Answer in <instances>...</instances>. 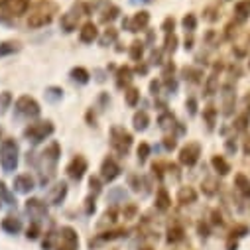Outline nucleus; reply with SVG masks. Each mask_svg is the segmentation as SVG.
Here are the masks:
<instances>
[{
	"mask_svg": "<svg viewBox=\"0 0 250 250\" xmlns=\"http://www.w3.org/2000/svg\"><path fill=\"white\" fill-rule=\"evenodd\" d=\"M59 160H61V146L57 140H51L45 146V150H42L34 160V166H36V171L40 177V185L45 187L55 179Z\"/></svg>",
	"mask_w": 250,
	"mask_h": 250,
	"instance_id": "1",
	"label": "nucleus"
},
{
	"mask_svg": "<svg viewBox=\"0 0 250 250\" xmlns=\"http://www.w3.org/2000/svg\"><path fill=\"white\" fill-rule=\"evenodd\" d=\"M57 14H59V6L53 0H38L36 4L30 6V10L26 14V26L30 30L45 28L55 20Z\"/></svg>",
	"mask_w": 250,
	"mask_h": 250,
	"instance_id": "2",
	"label": "nucleus"
},
{
	"mask_svg": "<svg viewBox=\"0 0 250 250\" xmlns=\"http://www.w3.org/2000/svg\"><path fill=\"white\" fill-rule=\"evenodd\" d=\"M43 250H79V234L73 227L49 230L42 242Z\"/></svg>",
	"mask_w": 250,
	"mask_h": 250,
	"instance_id": "3",
	"label": "nucleus"
},
{
	"mask_svg": "<svg viewBox=\"0 0 250 250\" xmlns=\"http://www.w3.org/2000/svg\"><path fill=\"white\" fill-rule=\"evenodd\" d=\"M91 14V4L87 2H75L71 8H67L59 18V28L63 30V34H73L77 28H81V20Z\"/></svg>",
	"mask_w": 250,
	"mask_h": 250,
	"instance_id": "4",
	"label": "nucleus"
},
{
	"mask_svg": "<svg viewBox=\"0 0 250 250\" xmlns=\"http://www.w3.org/2000/svg\"><path fill=\"white\" fill-rule=\"evenodd\" d=\"M108 142H110V150L118 158H126L128 152L132 150L134 138H132V134L126 128H124V126H118V124H114V126H110V130H108Z\"/></svg>",
	"mask_w": 250,
	"mask_h": 250,
	"instance_id": "5",
	"label": "nucleus"
},
{
	"mask_svg": "<svg viewBox=\"0 0 250 250\" xmlns=\"http://www.w3.org/2000/svg\"><path fill=\"white\" fill-rule=\"evenodd\" d=\"M20 164V146L14 138H4L0 142V167L4 173L12 175Z\"/></svg>",
	"mask_w": 250,
	"mask_h": 250,
	"instance_id": "6",
	"label": "nucleus"
},
{
	"mask_svg": "<svg viewBox=\"0 0 250 250\" xmlns=\"http://www.w3.org/2000/svg\"><path fill=\"white\" fill-rule=\"evenodd\" d=\"M55 132V126L51 120H32L28 126L24 128L22 136L26 142H30L32 146H40L43 144L51 134Z\"/></svg>",
	"mask_w": 250,
	"mask_h": 250,
	"instance_id": "7",
	"label": "nucleus"
},
{
	"mask_svg": "<svg viewBox=\"0 0 250 250\" xmlns=\"http://www.w3.org/2000/svg\"><path fill=\"white\" fill-rule=\"evenodd\" d=\"M14 112H16V116L26 118V120L32 122L42 114V106L32 95H20L14 103Z\"/></svg>",
	"mask_w": 250,
	"mask_h": 250,
	"instance_id": "8",
	"label": "nucleus"
},
{
	"mask_svg": "<svg viewBox=\"0 0 250 250\" xmlns=\"http://www.w3.org/2000/svg\"><path fill=\"white\" fill-rule=\"evenodd\" d=\"M30 0H0V16L8 20H18L28 14Z\"/></svg>",
	"mask_w": 250,
	"mask_h": 250,
	"instance_id": "9",
	"label": "nucleus"
},
{
	"mask_svg": "<svg viewBox=\"0 0 250 250\" xmlns=\"http://www.w3.org/2000/svg\"><path fill=\"white\" fill-rule=\"evenodd\" d=\"M201 158V144L199 142H187L185 146L179 148L177 154V162L183 167H193Z\"/></svg>",
	"mask_w": 250,
	"mask_h": 250,
	"instance_id": "10",
	"label": "nucleus"
},
{
	"mask_svg": "<svg viewBox=\"0 0 250 250\" xmlns=\"http://www.w3.org/2000/svg\"><path fill=\"white\" fill-rule=\"evenodd\" d=\"M148 24H150V12L148 10H138V12L132 14V18L122 22V28L132 32V34H138V32H144L148 28Z\"/></svg>",
	"mask_w": 250,
	"mask_h": 250,
	"instance_id": "11",
	"label": "nucleus"
},
{
	"mask_svg": "<svg viewBox=\"0 0 250 250\" xmlns=\"http://www.w3.org/2000/svg\"><path fill=\"white\" fill-rule=\"evenodd\" d=\"M65 171H67L69 179H73V181H81V179L85 177V173L89 171V162H87V158L81 156V154H77L75 158L69 160Z\"/></svg>",
	"mask_w": 250,
	"mask_h": 250,
	"instance_id": "12",
	"label": "nucleus"
},
{
	"mask_svg": "<svg viewBox=\"0 0 250 250\" xmlns=\"http://www.w3.org/2000/svg\"><path fill=\"white\" fill-rule=\"evenodd\" d=\"M101 179L104 181V183H112L114 179H118L120 177V173H122V167H120V164L112 158V156H106L104 160H103V164H101Z\"/></svg>",
	"mask_w": 250,
	"mask_h": 250,
	"instance_id": "13",
	"label": "nucleus"
},
{
	"mask_svg": "<svg viewBox=\"0 0 250 250\" xmlns=\"http://www.w3.org/2000/svg\"><path fill=\"white\" fill-rule=\"evenodd\" d=\"M26 213L30 215L32 223L42 225V223L47 219V205H45L42 199L32 197V199H28V201H26Z\"/></svg>",
	"mask_w": 250,
	"mask_h": 250,
	"instance_id": "14",
	"label": "nucleus"
},
{
	"mask_svg": "<svg viewBox=\"0 0 250 250\" xmlns=\"http://www.w3.org/2000/svg\"><path fill=\"white\" fill-rule=\"evenodd\" d=\"M12 189L20 195H28L36 189V179L30 175V173H18L14 177V183H12Z\"/></svg>",
	"mask_w": 250,
	"mask_h": 250,
	"instance_id": "15",
	"label": "nucleus"
},
{
	"mask_svg": "<svg viewBox=\"0 0 250 250\" xmlns=\"http://www.w3.org/2000/svg\"><path fill=\"white\" fill-rule=\"evenodd\" d=\"M221 91H223L221 93V97H223V114L225 116H230L232 110H234V103H236L234 87H232V83H225Z\"/></svg>",
	"mask_w": 250,
	"mask_h": 250,
	"instance_id": "16",
	"label": "nucleus"
},
{
	"mask_svg": "<svg viewBox=\"0 0 250 250\" xmlns=\"http://www.w3.org/2000/svg\"><path fill=\"white\" fill-rule=\"evenodd\" d=\"M65 197H67V183L65 181H59L53 187H49V193H47L49 205H61Z\"/></svg>",
	"mask_w": 250,
	"mask_h": 250,
	"instance_id": "17",
	"label": "nucleus"
},
{
	"mask_svg": "<svg viewBox=\"0 0 250 250\" xmlns=\"http://www.w3.org/2000/svg\"><path fill=\"white\" fill-rule=\"evenodd\" d=\"M99 28H97V24L95 22H85V24H81V28H79V42L81 43H93V42H97L99 40Z\"/></svg>",
	"mask_w": 250,
	"mask_h": 250,
	"instance_id": "18",
	"label": "nucleus"
},
{
	"mask_svg": "<svg viewBox=\"0 0 250 250\" xmlns=\"http://www.w3.org/2000/svg\"><path fill=\"white\" fill-rule=\"evenodd\" d=\"M250 20V0H238L234 4V16H232V22L236 26H242Z\"/></svg>",
	"mask_w": 250,
	"mask_h": 250,
	"instance_id": "19",
	"label": "nucleus"
},
{
	"mask_svg": "<svg viewBox=\"0 0 250 250\" xmlns=\"http://www.w3.org/2000/svg\"><path fill=\"white\" fill-rule=\"evenodd\" d=\"M234 189L242 199H250V177H246L244 173H236L234 175Z\"/></svg>",
	"mask_w": 250,
	"mask_h": 250,
	"instance_id": "20",
	"label": "nucleus"
},
{
	"mask_svg": "<svg viewBox=\"0 0 250 250\" xmlns=\"http://www.w3.org/2000/svg\"><path fill=\"white\" fill-rule=\"evenodd\" d=\"M0 229H2L4 232H8V234H20L22 229H24V225H22V221L18 217L8 215V217L2 219V223H0Z\"/></svg>",
	"mask_w": 250,
	"mask_h": 250,
	"instance_id": "21",
	"label": "nucleus"
},
{
	"mask_svg": "<svg viewBox=\"0 0 250 250\" xmlns=\"http://www.w3.org/2000/svg\"><path fill=\"white\" fill-rule=\"evenodd\" d=\"M177 203L179 205H191V203H195L197 201V191L193 189V187H179L177 189Z\"/></svg>",
	"mask_w": 250,
	"mask_h": 250,
	"instance_id": "22",
	"label": "nucleus"
},
{
	"mask_svg": "<svg viewBox=\"0 0 250 250\" xmlns=\"http://www.w3.org/2000/svg\"><path fill=\"white\" fill-rule=\"evenodd\" d=\"M150 126V114L146 110H136L132 116V128L136 132H146Z\"/></svg>",
	"mask_w": 250,
	"mask_h": 250,
	"instance_id": "23",
	"label": "nucleus"
},
{
	"mask_svg": "<svg viewBox=\"0 0 250 250\" xmlns=\"http://www.w3.org/2000/svg\"><path fill=\"white\" fill-rule=\"evenodd\" d=\"M132 79H134V71L130 67H120L116 71V87L118 89H128L132 85Z\"/></svg>",
	"mask_w": 250,
	"mask_h": 250,
	"instance_id": "24",
	"label": "nucleus"
},
{
	"mask_svg": "<svg viewBox=\"0 0 250 250\" xmlns=\"http://www.w3.org/2000/svg\"><path fill=\"white\" fill-rule=\"evenodd\" d=\"M158 124H160V128L162 130H166V132H169V134H173V128L177 126V120H175V116L169 112V110H164L160 116H158Z\"/></svg>",
	"mask_w": 250,
	"mask_h": 250,
	"instance_id": "25",
	"label": "nucleus"
},
{
	"mask_svg": "<svg viewBox=\"0 0 250 250\" xmlns=\"http://www.w3.org/2000/svg\"><path fill=\"white\" fill-rule=\"evenodd\" d=\"M22 51V43L18 40H4L0 42V57H10Z\"/></svg>",
	"mask_w": 250,
	"mask_h": 250,
	"instance_id": "26",
	"label": "nucleus"
},
{
	"mask_svg": "<svg viewBox=\"0 0 250 250\" xmlns=\"http://www.w3.org/2000/svg\"><path fill=\"white\" fill-rule=\"evenodd\" d=\"M211 167H213L215 173L221 175V177L229 175V171H230V164L225 160V156H213V158H211Z\"/></svg>",
	"mask_w": 250,
	"mask_h": 250,
	"instance_id": "27",
	"label": "nucleus"
},
{
	"mask_svg": "<svg viewBox=\"0 0 250 250\" xmlns=\"http://www.w3.org/2000/svg\"><path fill=\"white\" fill-rule=\"evenodd\" d=\"M169 207H171V197L166 191V187H160L158 193H156V209L162 211V213H166Z\"/></svg>",
	"mask_w": 250,
	"mask_h": 250,
	"instance_id": "28",
	"label": "nucleus"
},
{
	"mask_svg": "<svg viewBox=\"0 0 250 250\" xmlns=\"http://www.w3.org/2000/svg\"><path fill=\"white\" fill-rule=\"evenodd\" d=\"M116 40H118V30L116 28H112V26H108L101 36H99V43H101V47H108V45H112V43H116Z\"/></svg>",
	"mask_w": 250,
	"mask_h": 250,
	"instance_id": "29",
	"label": "nucleus"
},
{
	"mask_svg": "<svg viewBox=\"0 0 250 250\" xmlns=\"http://www.w3.org/2000/svg\"><path fill=\"white\" fill-rule=\"evenodd\" d=\"M69 77H71V81L73 83H77V85H87L89 81H91V73L85 69V67H73L71 71H69Z\"/></svg>",
	"mask_w": 250,
	"mask_h": 250,
	"instance_id": "30",
	"label": "nucleus"
},
{
	"mask_svg": "<svg viewBox=\"0 0 250 250\" xmlns=\"http://www.w3.org/2000/svg\"><path fill=\"white\" fill-rule=\"evenodd\" d=\"M203 118L207 122V128L209 130H215V124H217V118H219V108L215 104H207L203 108Z\"/></svg>",
	"mask_w": 250,
	"mask_h": 250,
	"instance_id": "31",
	"label": "nucleus"
},
{
	"mask_svg": "<svg viewBox=\"0 0 250 250\" xmlns=\"http://www.w3.org/2000/svg\"><path fill=\"white\" fill-rule=\"evenodd\" d=\"M219 93V71L215 69L209 77H207V81H205V95L207 97H213V95H217Z\"/></svg>",
	"mask_w": 250,
	"mask_h": 250,
	"instance_id": "32",
	"label": "nucleus"
},
{
	"mask_svg": "<svg viewBox=\"0 0 250 250\" xmlns=\"http://www.w3.org/2000/svg\"><path fill=\"white\" fill-rule=\"evenodd\" d=\"M128 55H130V59L132 61H142V57H144V42H140V40H134L132 43H130V47H128Z\"/></svg>",
	"mask_w": 250,
	"mask_h": 250,
	"instance_id": "33",
	"label": "nucleus"
},
{
	"mask_svg": "<svg viewBox=\"0 0 250 250\" xmlns=\"http://www.w3.org/2000/svg\"><path fill=\"white\" fill-rule=\"evenodd\" d=\"M118 14H120V8H118V6L106 4V8L101 12V22H103V24H110V22H114V20L118 18Z\"/></svg>",
	"mask_w": 250,
	"mask_h": 250,
	"instance_id": "34",
	"label": "nucleus"
},
{
	"mask_svg": "<svg viewBox=\"0 0 250 250\" xmlns=\"http://www.w3.org/2000/svg\"><path fill=\"white\" fill-rule=\"evenodd\" d=\"M124 101H126L128 106H136L140 103V89L130 85L128 89H124Z\"/></svg>",
	"mask_w": 250,
	"mask_h": 250,
	"instance_id": "35",
	"label": "nucleus"
},
{
	"mask_svg": "<svg viewBox=\"0 0 250 250\" xmlns=\"http://www.w3.org/2000/svg\"><path fill=\"white\" fill-rule=\"evenodd\" d=\"M181 26H183V30H185V34H193L195 30H197V16L195 14H185L183 16V20H181Z\"/></svg>",
	"mask_w": 250,
	"mask_h": 250,
	"instance_id": "36",
	"label": "nucleus"
},
{
	"mask_svg": "<svg viewBox=\"0 0 250 250\" xmlns=\"http://www.w3.org/2000/svg\"><path fill=\"white\" fill-rule=\"evenodd\" d=\"M248 122H250V114L248 112H242L240 116H236V120L232 124V130L234 132H246L248 130Z\"/></svg>",
	"mask_w": 250,
	"mask_h": 250,
	"instance_id": "37",
	"label": "nucleus"
},
{
	"mask_svg": "<svg viewBox=\"0 0 250 250\" xmlns=\"http://www.w3.org/2000/svg\"><path fill=\"white\" fill-rule=\"evenodd\" d=\"M150 154H152V148H150V144H146V142H140V146L136 148V158H138V164H140V166H144V164L148 162Z\"/></svg>",
	"mask_w": 250,
	"mask_h": 250,
	"instance_id": "38",
	"label": "nucleus"
},
{
	"mask_svg": "<svg viewBox=\"0 0 250 250\" xmlns=\"http://www.w3.org/2000/svg\"><path fill=\"white\" fill-rule=\"evenodd\" d=\"M61 99H63V89H61V87L51 85V87L45 89V101H49V103H57V101H61Z\"/></svg>",
	"mask_w": 250,
	"mask_h": 250,
	"instance_id": "39",
	"label": "nucleus"
},
{
	"mask_svg": "<svg viewBox=\"0 0 250 250\" xmlns=\"http://www.w3.org/2000/svg\"><path fill=\"white\" fill-rule=\"evenodd\" d=\"M0 201H4V203H6V205H10V207H12V205L16 207V199H14V195L8 191V187L4 185V181H2V179H0Z\"/></svg>",
	"mask_w": 250,
	"mask_h": 250,
	"instance_id": "40",
	"label": "nucleus"
},
{
	"mask_svg": "<svg viewBox=\"0 0 250 250\" xmlns=\"http://www.w3.org/2000/svg\"><path fill=\"white\" fill-rule=\"evenodd\" d=\"M183 75H185V79L187 81H191V83H201L203 79V71L201 69H197V67H187V69H183Z\"/></svg>",
	"mask_w": 250,
	"mask_h": 250,
	"instance_id": "41",
	"label": "nucleus"
},
{
	"mask_svg": "<svg viewBox=\"0 0 250 250\" xmlns=\"http://www.w3.org/2000/svg\"><path fill=\"white\" fill-rule=\"evenodd\" d=\"M12 104H14V99H12V93L10 91H2V93H0V114H4Z\"/></svg>",
	"mask_w": 250,
	"mask_h": 250,
	"instance_id": "42",
	"label": "nucleus"
},
{
	"mask_svg": "<svg viewBox=\"0 0 250 250\" xmlns=\"http://www.w3.org/2000/svg\"><path fill=\"white\" fill-rule=\"evenodd\" d=\"M103 183H104V181H103L101 177H97V175H91V177H89V187H91V195H93V197H97V195L103 191Z\"/></svg>",
	"mask_w": 250,
	"mask_h": 250,
	"instance_id": "43",
	"label": "nucleus"
},
{
	"mask_svg": "<svg viewBox=\"0 0 250 250\" xmlns=\"http://www.w3.org/2000/svg\"><path fill=\"white\" fill-rule=\"evenodd\" d=\"M177 49V36L175 34H167L164 40V51L166 53H175Z\"/></svg>",
	"mask_w": 250,
	"mask_h": 250,
	"instance_id": "44",
	"label": "nucleus"
},
{
	"mask_svg": "<svg viewBox=\"0 0 250 250\" xmlns=\"http://www.w3.org/2000/svg\"><path fill=\"white\" fill-rule=\"evenodd\" d=\"M183 238V229L181 227H171L167 230V242H179Z\"/></svg>",
	"mask_w": 250,
	"mask_h": 250,
	"instance_id": "45",
	"label": "nucleus"
},
{
	"mask_svg": "<svg viewBox=\"0 0 250 250\" xmlns=\"http://www.w3.org/2000/svg\"><path fill=\"white\" fill-rule=\"evenodd\" d=\"M40 232H42V225H38V223H32V225L28 227V230H26V238H30V240H36V238L40 236Z\"/></svg>",
	"mask_w": 250,
	"mask_h": 250,
	"instance_id": "46",
	"label": "nucleus"
},
{
	"mask_svg": "<svg viewBox=\"0 0 250 250\" xmlns=\"http://www.w3.org/2000/svg\"><path fill=\"white\" fill-rule=\"evenodd\" d=\"M217 185H219V183H217L215 179H205V181H203V191H205L207 195H215V193L219 191Z\"/></svg>",
	"mask_w": 250,
	"mask_h": 250,
	"instance_id": "47",
	"label": "nucleus"
},
{
	"mask_svg": "<svg viewBox=\"0 0 250 250\" xmlns=\"http://www.w3.org/2000/svg\"><path fill=\"white\" fill-rule=\"evenodd\" d=\"M164 148H166L167 152L175 150V148H177V134H167V136L164 138Z\"/></svg>",
	"mask_w": 250,
	"mask_h": 250,
	"instance_id": "48",
	"label": "nucleus"
},
{
	"mask_svg": "<svg viewBox=\"0 0 250 250\" xmlns=\"http://www.w3.org/2000/svg\"><path fill=\"white\" fill-rule=\"evenodd\" d=\"M173 30H175V20L173 18H166L164 24H162V32L167 36V34H175Z\"/></svg>",
	"mask_w": 250,
	"mask_h": 250,
	"instance_id": "49",
	"label": "nucleus"
},
{
	"mask_svg": "<svg viewBox=\"0 0 250 250\" xmlns=\"http://www.w3.org/2000/svg\"><path fill=\"white\" fill-rule=\"evenodd\" d=\"M128 181H130V187H132L134 191H140L142 189V177L140 175H130Z\"/></svg>",
	"mask_w": 250,
	"mask_h": 250,
	"instance_id": "50",
	"label": "nucleus"
},
{
	"mask_svg": "<svg viewBox=\"0 0 250 250\" xmlns=\"http://www.w3.org/2000/svg\"><path fill=\"white\" fill-rule=\"evenodd\" d=\"M95 199H97V197H93V195H89V197L85 199V213H87V215H93V213H95Z\"/></svg>",
	"mask_w": 250,
	"mask_h": 250,
	"instance_id": "51",
	"label": "nucleus"
},
{
	"mask_svg": "<svg viewBox=\"0 0 250 250\" xmlns=\"http://www.w3.org/2000/svg\"><path fill=\"white\" fill-rule=\"evenodd\" d=\"M185 106L189 108V114H191V116H193V114H197V101H195L193 97H189V99L185 101Z\"/></svg>",
	"mask_w": 250,
	"mask_h": 250,
	"instance_id": "52",
	"label": "nucleus"
},
{
	"mask_svg": "<svg viewBox=\"0 0 250 250\" xmlns=\"http://www.w3.org/2000/svg\"><path fill=\"white\" fill-rule=\"evenodd\" d=\"M160 89H162V83H160V81H152V83H150V91H152L154 97L160 95Z\"/></svg>",
	"mask_w": 250,
	"mask_h": 250,
	"instance_id": "53",
	"label": "nucleus"
},
{
	"mask_svg": "<svg viewBox=\"0 0 250 250\" xmlns=\"http://www.w3.org/2000/svg\"><path fill=\"white\" fill-rule=\"evenodd\" d=\"M227 150H229V152H236V142H234V138H229V140H227Z\"/></svg>",
	"mask_w": 250,
	"mask_h": 250,
	"instance_id": "54",
	"label": "nucleus"
},
{
	"mask_svg": "<svg viewBox=\"0 0 250 250\" xmlns=\"http://www.w3.org/2000/svg\"><path fill=\"white\" fill-rule=\"evenodd\" d=\"M242 150H244V156H250V136L244 140V148Z\"/></svg>",
	"mask_w": 250,
	"mask_h": 250,
	"instance_id": "55",
	"label": "nucleus"
},
{
	"mask_svg": "<svg viewBox=\"0 0 250 250\" xmlns=\"http://www.w3.org/2000/svg\"><path fill=\"white\" fill-rule=\"evenodd\" d=\"M95 75H97V81H99V83H103V81H104V75H103V71H95Z\"/></svg>",
	"mask_w": 250,
	"mask_h": 250,
	"instance_id": "56",
	"label": "nucleus"
},
{
	"mask_svg": "<svg viewBox=\"0 0 250 250\" xmlns=\"http://www.w3.org/2000/svg\"><path fill=\"white\" fill-rule=\"evenodd\" d=\"M132 4H140V2H144V4H148V2H152V0H130Z\"/></svg>",
	"mask_w": 250,
	"mask_h": 250,
	"instance_id": "57",
	"label": "nucleus"
},
{
	"mask_svg": "<svg viewBox=\"0 0 250 250\" xmlns=\"http://www.w3.org/2000/svg\"><path fill=\"white\" fill-rule=\"evenodd\" d=\"M225 2H232V0H225Z\"/></svg>",
	"mask_w": 250,
	"mask_h": 250,
	"instance_id": "58",
	"label": "nucleus"
},
{
	"mask_svg": "<svg viewBox=\"0 0 250 250\" xmlns=\"http://www.w3.org/2000/svg\"><path fill=\"white\" fill-rule=\"evenodd\" d=\"M248 42H250V34H248Z\"/></svg>",
	"mask_w": 250,
	"mask_h": 250,
	"instance_id": "59",
	"label": "nucleus"
},
{
	"mask_svg": "<svg viewBox=\"0 0 250 250\" xmlns=\"http://www.w3.org/2000/svg\"><path fill=\"white\" fill-rule=\"evenodd\" d=\"M144 250H150V248H144Z\"/></svg>",
	"mask_w": 250,
	"mask_h": 250,
	"instance_id": "60",
	"label": "nucleus"
}]
</instances>
